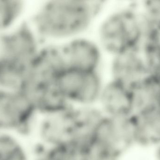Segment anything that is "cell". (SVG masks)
Masks as SVG:
<instances>
[{"label": "cell", "instance_id": "1", "mask_svg": "<svg viewBox=\"0 0 160 160\" xmlns=\"http://www.w3.org/2000/svg\"><path fill=\"white\" fill-rule=\"evenodd\" d=\"M99 9L84 0H42L28 21L44 43L60 44L92 33Z\"/></svg>", "mask_w": 160, "mask_h": 160}, {"label": "cell", "instance_id": "2", "mask_svg": "<svg viewBox=\"0 0 160 160\" xmlns=\"http://www.w3.org/2000/svg\"><path fill=\"white\" fill-rule=\"evenodd\" d=\"M148 28L135 3L127 1L99 14L91 34L109 59L138 49Z\"/></svg>", "mask_w": 160, "mask_h": 160}, {"label": "cell", "instance_id": "3", "mask_svg": "<svg viewBox=\"0 0 160 160\" xmlns=\"http://www.w3.org/2000/svg\"><path fill=\"white\" fill-rule=\"evenodd\" d=\"M40 117L34 103L25 92L0 86V133L28 139L34 135Z\"/></svg>", "mask_w": 160, "mask_h": 160}, {"label": "cell", "instance_id": "4", "mask_svg": "<svg viewBox=\"0 0 160 160\" xmlns=\"http://www.w3.org/2000/svg\"><path fill=\"white\" fill-rule=\"evenodd\" d=\"M87 130L84 109L70 107L56 113L41 116L34 137L35 144L46 147L78 142Z\"/></svg>", "mask_w": 160, "mask_h": 160}, {"label": "cell", "instance_id": "5", "mask_svg": "<svg viewBox=\"0 0 160 160\" xmlns=\"http://www.w3.org/2000/svg\"><path fill=\"white\" fill-rule=\"evenodd\" d=\"M106 80L104 72L66 68L56 84L70 106L89 108L97 107Z\"/></svg>", "mask_w": 160, "mask_h": 160}, {"label": "cell", "instance_id": "6", "mask_svg": "<svg viewBox=\"0 0 160 160\" xmlns=\"http://www.w3.org/2000/svg\"><path fill=\"white\" fill-rule=\"evenodd\" d=\"M66 68L105 73L108 58L92 34L59 44Z\"/></svg>", "mask_w": 160, "mask_h": 160}, {"label": "cell", "instance_id": "7", "mask_svg": "<svg viewBox=\"0 0 160 160\" xmlns=\"http://www.w3.org/2000/svg\"><path fill=\"white\" fill-rule=\"evenodd\" d=\"M106 78L130 89L149 74L143 53L138 49L109 58L105 69Z\"/></svg>", "mask_w": 160, "mask_h": 160}, {"label": "cell", "instance_id": "8", "mask_svg": "<svg viewBox=\"0 0 160 160\" xmlns=\"http://www.w3.org/2000/svg\"><path fill=\"white\" fill-rule=\"evenodd\" d=\"M97 107L104 115L114 118L133 114L132 95L128 88L106 78Z\"/></svg>", "mask_w": 160, "mask_h": 160}, {"label": "cell", "instance_id": "9", "mask_svg": "<svg viewBox=\"0 0 160 160\" xmlns=\"http://www.w3.org/2000/svg\"><path fill=\"white\" fill-rule=\"evenodd\" d=\"M135 147L152 149L160 144V105L132 115Z\"/></svg>", "mask_w": 160, "mask_h": 160}, {"label": "cell", "instance_id": "10", "mask_svg": "<svg viewBox=\"0 0 160 160\" xmlns=\"http://www.w3.org/2000/svg\"><path fill=\"white\" fill-rule=\"evenodd\" d=\"M132 95L133 114L160 105V93L151 75L141 80L130 88Z\"/></svg>", "mask_w": 160, "mask_h": 160}, {"label": "cell", "instance_id": "11", "mask_svg": "<svg viewBox=\"0 0 160 160\" xmlns=\"http://www.w3.org/2000/svg\"><path fill=\"white\" fill-rule=\"evenodd\" d=\"M32 155L27 139L17 134L0 133V160H32Z\"/></svg>", "mask_w": 160, "mask_h": 160}, {"label": "cell", "instance_id": "12", "mask_svg": "<svg viewBox=\"0 0 160 160\" xmlns=\"http://www.w3.org/2000/svg\"><path fill=\"white\" fill-rule=\"evenodd\" d=\"M25 0H0V34L23 21Z\"/></svg>", "mask_w": 160, "mask_h": 160}, {"label": "cell", "instance_id": "13", "mask_svg": "<svg viewBox=\"0 0 160 160\" xmlns=\"http://www.w3.org/2000/svg\"><path fill=\"white\" fill-rule=\"evenodd\" d=\"M147 23L160 33V0H133Z\"/></svg>", "mask_w": 160, "mask_h": 160}, {"label": "cell", "instance_id": "14", "mask_svg": "<svg viewBox=\"0 0 160 160\" xmlns=\"http://www.w3.org/2000/svg\"><path fill=\"white\" fill-rule=\"evenodd\" d=\"M149 74L152 76L153 78L156 81L160 93V67L152 71Z\"/></svg>", "mask_w": 160, "mask_h": 160}, {"label": "cell", "instance_id": "15", "mask_svg": "<svg viewBox=\"0 0 160 160\" xmlns=\"http://www.w3.org/2000/svg\"><path fill=\"white\" fill-rule=\"evenodd\" d=\"M84 1L100 8L103 5L110 2L113 0H84Z\"/></svg>", "mask_w": 160, "mask_h": 160}, {"label": "cell", "instance_id": "16", "mask_svg": "<svg viewBox=\"0 0 160 160\" xmlns=\"http://www.w3.org/2000/svg\"><path fill=\"white\" fill-rule=\"evenodd\" d=\"M153 160H160V144L152 148Z\"/></svg>", "mask_w": 160, "mask_h": 160}, {"label": "cell", "instance_id": "17", "mask_svg": "<svg viewBox=\"0 0 160 160\" xmlns=\"http://www.w3.org/2000/svg\"><path fill=\"white\" fill-rule=\"evenodd\" d=\"M32 160H48L41 152L34 149H32Z\"/></svg>", "mask_w": 160, "mask_h": 160}]
</instances>
